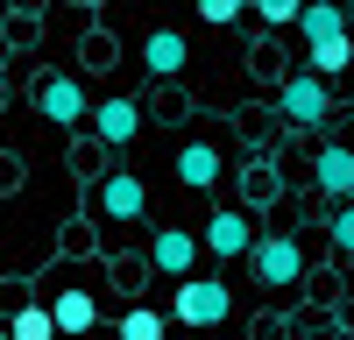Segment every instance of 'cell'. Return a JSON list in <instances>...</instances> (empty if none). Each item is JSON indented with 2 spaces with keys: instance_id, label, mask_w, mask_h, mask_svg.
Here are the masks:
<instances>
[{
  "instance_id": "obj_2",
  "label": "cell",
  "mask_w": 354,
  "mask_h": 340,
  "mask_svg": "<svg viewBox=\"0 0 354 340\" xmlns=\"http://www.w3.org/2000/svg\"><path fill=\"white\" fill-rule=\"evenodd\" d=\"M248 263H255V283H270V291H283V283H298V276H305V248L290 241V234H262Z\"/></svg>"
},
{
  "instance_id": "obj_17",
  "label": "cell",
  "mask_w": 354,
  "mask_h": 340,
  "mask_svg": "<svg viewBox=\"0 0 354 340\" xmlns=\"http://www.w3.org/2000/svg\"><path fill=\"white\" fill-rule=\"evenodd\" d=\"M248 8H255L262 21H270V28H290V21L305 15V0H248Z\"/></svg>"
},
{
  "instance_id": "obj_12",
  "label": "cell",
  "mask_w": 354,
  "mask_h": 340,
  "mask_svg": "<svg viewBox=\"0 0 354 340\" xmlns=\"http://www.w3.org/2000/svg\"><path fill=\"white\" fill-rule=\"evenodd\" d=\"M185 57H192V50H185V36H177V28H156V36L142 43V64H149L156 78H177V71H185Z\"/></svg>"
},
{
  "instance_id": "obj_18",
  "label": "cell",
  "mask_w": 354,
  "mask_h": 340,
  "mask_svg": "<svg viewBox=\"0 0 354 340\" xmlns=\"http://www.w3.org/2000/svg\"><path fill=\"white\" fill-rule=\"evenodd\" d=\"M333 248L354 255V198H340V213H333Z\"/></svg>"
},
{
  "instance_id": "obj_9",
  "label": "cell",
  "mask_w": 354,
  "mask_h": 340,
  "mask_svg": "<svg viewBox=\"0 0 354 340\" xmlns=\"http://www.w3.org/2000/svg\"><path fill=\"white\" fill-rule=\"evenodd\" d=\"M135 128H142V106H135V100H106V106H93V135L113 142V149H121V142H135Z\"/></svg>"
},
{
  "instance_id": "obj_14",
  "label": "cell",
  "mask_w": 354,
  "mask_h": 340,
  "mask_svg": "<svg viewBox=\"0 0 354 340\" xmlns=\"http://www.w3.org/2000/svg\"><path fill=\"white\" fill-rule=\"evenodd\" d=\"M8 333H15V340H64V326H57V312H50V305H21Z\"/></svg>"
},
{
  "instance_id": "obj_3",
  "label": "cell",
  "mask_w": 354,
  "mask_h": 340,
  "mask_svg": "<svg viewBox=\"0 0 354 340\" xmlns=\"http://www.w3.org/2000/svg\"><path fill=\"white\" fill-rule=\"evenodd\" d=\"M93 206H100V220H113V227H135V220H142V206H149V191H142L135 170H113V178H100Z\"/></svg>"
},
{
  "instance_id": "obj_4",
  "label": "cell",
  "mask_w": 354,
  "mask_h": 340,
  "mask_svg": "<svg viewBox=\"0 0 354 340\" xmlns=\"http://www.w3.org/2000/svg\"><path fill=\"white\" fill-rule=\"evenodd\" d=\"M198 248H205V234H185V227H156V241H149V270H156V276H170V283H185V276H192V263H198Z\"/></svg>"
},
{
  "instance_id": "obj_6",
  "label": "cell",
  "mask_w": 354,
  "mask_h": 340,
  "mask_svg": "<svg viewBox=\"0 0 354 340\" xmlns=\"http://www.w3.org/2000/svg\"><path fill=\"white\" fill-rule=\"evenodd\" d=\"M36 113H43L50 128L93 121V106H85V85H78V78H43V85H36Z\"/></svg>"
},
{
  "instance_id": "obj_8",
  "label": "cell",
  "mask_w": 354,
  "mask_h": 340,
  "mask_svg": "<svg viewBox=\"0 0 354 340\" xmlns=\"http://www.w3.org/2000/svg\"><path fill=\"white\" fill-rule=\"evenodd\" d=\"M50 312H57V326H64V333H93V326H100V298L85 291V283H64V291L50 298Z\"/></svg>"
},
{
  "instance_id": "obj_11",
  "label": "cell",
  "mask_w": 354,
  "mask_h": 340,
  "mask_svg": "<svg viewBox=\"0 0 354 340\" xmlns=\"http://www.w3.org/2000/svg\"><path fill=\"white\" fill-rule=\"evenodd\" d=\"M298 36H305V43L347 36V8H340V0H305V15H298Z\"/></svg>"
},
{
  "instance_id": "obj_7",
  "label": "cell",
  "mask_w": 354,
  "mask_h": 340,
  "mask_svg": "<svg viewBox=\"0 0 354 340\" xmlns=\"http://www.w3.org/2000/svg\"><path fill=\"white\" fill-rule=\"evenodd\" d=\"M255 220L248 213H234V206H220L213 220H205V255H220V263H234V255H255Z\"/></svg>"
},
{
  "instance_id": "obj_16",
  "label": "cell",
  "mask_w": 354,
  "mask_h": 340,
  "mask_svg": "<svg viewBox=\"0 0 354 340\" xmlns=\"http://www.w3.org/2000/svg\"><path fill=\"white\" fill-rule=\"evenodd\" d=\"M163 312H149V305H135V312H121V340H163Z\"/></svg>"
},
{
  "instance_id": "obj_10",
  "label": "cell",
  "mask_w": 354,
  "mask_h": 340,
  "mask_svg": "<svg viewBox=\"0 0 354 340\" xmlns=\"http://www.w3.org/2000/svg\"><path fill=\"white\" fill-rule=\"evenodd\" d=\"M220 149H213V142H185V149H177V178H185L192 191H205V185H220Z\"/></svg>"
},
{
  "instance_id": "obj_15",
  "label": "cell",
  "mask_w": 354,
  "mask_h": 340,
  "mask_svg": "<svg viewBox=\"0 0 354 340\" xmlns=\"http://www.w3.org/2000/svg\"><path fill=\"white\" fill-rule=\"evenodd\" d=\"M347 57H354V36H326V43H312L305 64H312L319 78H340V71H347Z\"/></svg>"
},
{
  "instance_id": "obj_19",
  "label": "cell",
  "mask_w": 354,
  "mask_h": 340,
  "mask_svg": "<svg viewBox=\"0 0 354 340\" xmlns=\"http://www.w3.org/2000/svg\"><path fill=\"white\" fill-rule=\"evenodd\" d=\"M248 0H198V21H213V28H227L234 15H241Z\"/></svg>"
},
{
  "instance_id": "obj_1",
  "label": "cell",
  "mask_w": 354,
  "mask_h": 340,
  "mask_svg": "<svg viewBox=\"0 0 354 340\" xmlns=\"http://www.w3.org/2000/svg\"><path fill=\"white\" fill-rule=\"evenodd\" d=\"M170 312H177V326H220L227 312H234V283H220V276H185Z\"/></svg>"
},
{
  "instance_id": "obj_5",
  "label": "cell",
  "mask_w": 354,
  "mask_h": 340,
  "mask_svg": "<svg viewBox=\"0 0 354 340\" xmlns=\"http://www.w3.org/2000/svg\"><path fill=\"white\" fill-rule=\"evenodd\" d=\"M283 113H290V121H298V128H319V121H326V113H333V100H326V78H319L312 64L283 78Z\"/></svg>"
},
{
  "instance_id": "obj_13",
  "label": "cell",
  "mask_w": 354,
  "mask_h": 340,
  "mask_svg": "<svg viewBox=\"0 0 354 340\" xmlns=\"http://www.w3.org/2000/svg\"><path fill=\"white\" fill-rule=\"evenodd\" d=\"M319 191L354 198V149H340V142H326V149H319Z\"/></svg>"
}]
</instances>
